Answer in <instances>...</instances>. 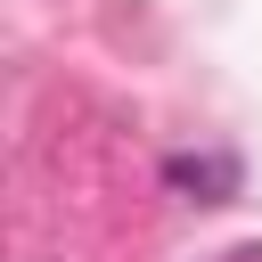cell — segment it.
Masks as SVG:
<instances>
[{"mask_svg":"<svg viewBox=\"0 0 262 262\" xmlns=\"http://www.w3.org/2000/svg\"><path fill=\"white\" fill-rule=\"evenodd\" d=\"M237 262H262V246H246V254H237Z\"/></svg>","mask_w":262,"mask_h":262,"instance_id":"obj_2","label":"cell"},{"mask_svg":"<svg viewBox=\"0 0 262 262\" xmlns=\"http://www.w3.org/2000/svg\"><path fill=\"white\" fill-rule=\"evenodd\" d=\"M164 180H172V188H196L205 205H221V196L237 188V164H229V156H172Z\"/></svg>","mask_w":262,"mask_h":262,"instance_id":"obj_1","label":"cell"}]
</instances>
